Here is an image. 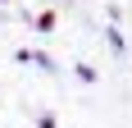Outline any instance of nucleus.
I'll list each match as a JSON object with an SVG mask.
<instances>
[{
    "mask_svg": "<svg viewBox=\"0 0 132 128\" xmlns=\"http://www.w3.org/2000/svg\"><path fill=\"white\" fill-rule=\"evenodd\" d=\"M109 51H119V55H123V32H119V27H109Z\"/></svg>",
    "mask_w": 132,
    "mask_h": 128,
    "instance_id": "nucleus-1",
    "label": "nucleus"
},
{
    "mask_svg": "<svg viewBox=\"0 0 132 128\" xmlns=\"http://www.w3.org/2000/svg\"><path fill=\"white\" fill-rule=\"evenodd\" d=\"M0 5H5V0H0Z\"/></svg>",
    "mask_w": 132,
    "mask_h": 128,
    "instance_id": "nucleus-2",
    "label": "nucleus"
}]
</instances>
